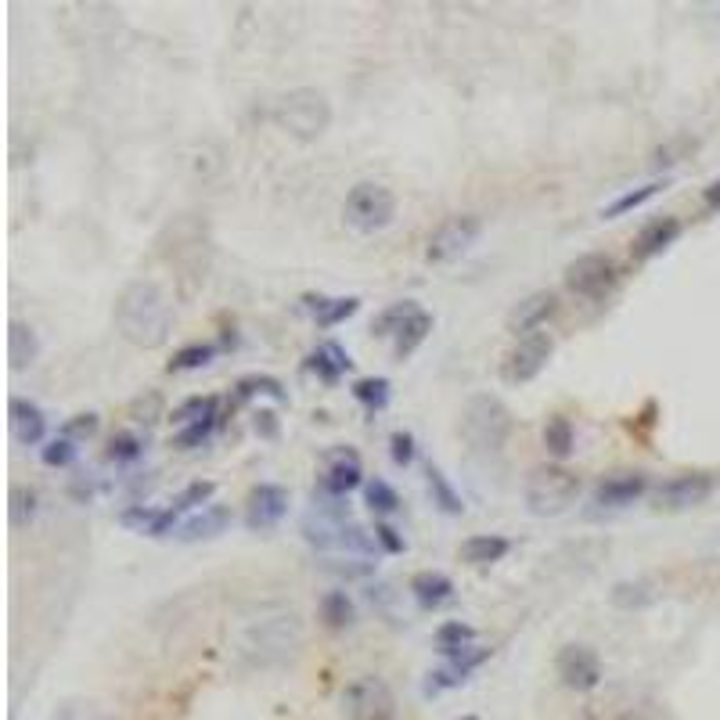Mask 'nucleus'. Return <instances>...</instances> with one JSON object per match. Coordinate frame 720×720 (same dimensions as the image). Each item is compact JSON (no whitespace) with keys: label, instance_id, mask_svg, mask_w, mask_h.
I'll return each instance as SVG.
<instances>
[{"label":"nucleus","instance_id":"obj_1","mask_svg":"<svg viewBox=\"0 0 720 720\" xmlns=\"http://www.w3.org/2000/svg\"><path fill=\"white\" fill-rule=\"evenodd\" d=\"M170 299L162 296V288L152 281H134L123 288L116 303V328L126 342H134L141 350H155L170 339Z\"/></svg>","mask_w":720,"mask_h":720},{"label":"nucleus","instance_id":"obj_2","mask_svg":"<svg viewBox=\"0 0 720 720\" xmlns=\"http://www.w3.org/2000/svg\"><path fill=\"white\" fill-rule=\"evenodd\" d=\"M512 425V411L494 393H476L461 411V436L468 447L483 454H497L512 436Z\"/></svg>","mask_w":720,"mask_h":720},{"label":"nucleus","instance_id":"obj_3","mask_svg":"<svg viewBox=\"0 0 720 720\" xmlns=\"http://www.w3.org/2000/svg\"><path fill=\"white\" fill-rule=\"evenodd\" d=\"M274 123H278L285 134L296 137V141L310 144L332 126V105H328V98L314 87L288 90L285 98L274 105Z\"/></svg>","mask_w":720,"mask_h":720},{"label":"nucleus","instance_id":"obj_4","mask_svg":"<svg viewBox=\"0 0 720 720\" xmlns=\"http://www.w3.org/2000/svg\"><path fill=\"white\" fill-rule=\"evenodd\" d=\"M580 497V479L562 465H540L526 479V504L533 515H562Z\"/></svg>","mask_w":720,"mask_h":720},{"label":"nucleus","instance_id":"obj_5","mask_svg":"<svg viewBox=\"0 0 720 720\" xmlns=\"http://www.w3.org/2000/svg\"><path fill=\"white\" fill-rule=\"evenodd\" d=\"M342 216L346 224L357 234H375L382 227L393 224L396 216V195L386 184H375V180H364L357 188H350L346 202H342Z\"/></svg>","mask_w":720,"mask_h":720},{"label":"nucleus","instance_id":"obj_6","mask_svg":"<svg viewBox=\"0 0 720 720\" xmlns=\"http://www.w3.org/2000/svg\"><path fill=\"white\" fill-rule=\"evenodd\" d=\"M620 285V267L612 256L605 252H587V256H576L566 267V288L573 296L591 299V303H602L605 296H612Z\"/></svg>","mask_w":720,"mask_h":720},{"label":"nucleus","instance_id":"obj_7","mask_svg":"<svg viewBox=\"0 0 720 720\" xmlns=\"http://www.w3.org/2000/svg\"><path fill=\"white\" fill-rule=\"evenodd\" d=\"M479 234H483V220H479V216H472V213L450 216V220H443V224L429 234V242H425V260L429 263L458 260V256H465V252L476 245Z\"/></svg>","mask_w":720,"mask_h":720},{"label":"nucleus","instance_id":"obj_8","mask_svg":"<svg viewBox=\"0 0 720 720\" xmlns=\"http://www.w3.org/2000/svg\"><path fill=\"white\" fill-rule=\"evenodd\" d=\"M551 353H555V342H551L548 332H533L526 339H519L512 350L504 353V364H501V378L508 386H526L540 371L548 368Z\"/></svg>","mask_w":720,"mask_h":720},{"label":"nucleus","instance_id":"obj_9","mask_svg":"<svg viewBox=\"0 0 720 720\" xmlns=\"http://www.w3.org/2000/svg\"><path fill=\"white\" fill-rule=\"evenodd\" d=\"M342 710L350 720H393L396 699L382 677H357L342 692Z\"/></svg>","mask_w":720,"mask_h":720},{"label":"nucleus","instance_id":"obj_10","mask_svg":"<svg viewBox=\"0 0 720 720\" xmlns=\"http://www.w3.org/2000/svg\"><path fill=\"white\" fill-rule=\"evenodd\" d=\"M710 494H713L710 472H681V476L656 486L652 504H656V512H688V508H699L702 501H710Z\"/></svg>","mask_w":720,"mask_h":720},{"label":"nucleus","instance_id":"obj_11","mask_svg":"<svg viewBox=\"0 0 720 720\" xmlns=\"http://www.w3.org/2000/svg\"><path fill=\"white\" fill-rule=\"evenodd\" d=\"M558 677L573 692H594L602 684V659L587 645H566L555 659Z\"/></svg>","mask_w":720,"mask_h":720},{"label":"nucleus","instance_id":"obj_12","mask_svg":"<svg viewBox=\"0 0 720 720\" xmlns=\"http://www.w3.org/2000/svg\"><path fill=\"white\" fill-rule=\"evenodd\" d=\"M288 512V490L278 483H260L252 486L245 497V526L249 530H270L278 526Z\"/></svg>","mask_w":720,"mask_h":720},{"label":"nucleus","instance_id":"obj_13","mask_svg":"<svg viewBox=\"0 0 720 720\" xmlns=\"http://www.w3.org/2000/svg\"><path fill=\"white\" fill-rule=\"evenodd\" d=\"M558 310V296L555 292H548V288H540V292H530L526 299H519V303L508 310V317H504V328L512 335H519V339H526V335H533L540 328V324H548V317Z\"/></svg>","mask_w":720,"mask_h":720},{"label":"nucleus","instance_id":"obj_14","mask_svg":"<svg viewBox=\"0 0 720 720\" xmlns=\"http://www.w3.org/2000/svg\"><path fill=\"white\" fill-rule=\"evenodd\" d=\"M490 656H494V648H483V645L461 648L458 656L447 659V666H443V670L429 674V681H425V695H440V692H447V688H458V684H465L468 677L476 674L479 666H483Z\"/></svg>","mask_w":720,"mask_h":720},{"label":"nucleus","instance_id":"obj_15","mask_svg":"<svg viewBox=\"0 0 720 720\" xmlns=\"http://www.w3.org/2000/svg\"><path fill=\"white\" fill-rule=\"evenodd\" d=\"M364 483V472H360V454L350 447H339L332 450V458H328V468H324L321 476V494L324 497H346L350 490Z\"/></svg>","mask_w":720,"mask_h":720},{"label":"nucleus","instance_id":"obj_16","mask_svg":"<svg viewBox=\"0 0 720 720\" xmlns=\"http://www.w3.org/2000/svg\"><path fill=\"white\" fill-rule=\"evenodd\" d=\"M677 234H681V220L677 216H656L652 224H645L638 231V238L630 245V256H634V263H648L652 256L670 249L677 242Z\"/></svg>","mask_w":720,"mask_h":720},{"label":"nucleus","instance_id":"obj_17","mask_svg":"<svg viewBox=\"0 0 720 720\" xmlns=\"http://www.w3.org/2000/svg\"><path fill=\"white\" fill-rule=\"evenodd\" d=\"M648 490V476L641 472H616V476H605L602 483L594 486V504L598 508H623V504H634L638 497H645Z\"/></svg>","mask_w":720,"mask_h":720},{"label":"nucleus","instance_id":"obj_18","mask_svg":"<svg viewBox=\"0 0 720 720\" xmlns=\"http://www.w3.org/2000/svg\"><path fill=\"white\" fill-rule=\"evenodd\" d=\"M231 522H234V515H231V508H227V504H206V508H202L198 515H191V519L180 522L173 537L184 540V544H195V540L220 537V533H224Z\"/></svg>","mask_w":720,"mask_h":720},{"label":"nucleus","instance_id":"obj_19","mask_svg":"<svg viewBox=\"0 0 720 720\" xmlns=\"http://www.w3.org/2000/svg\"><path fill=\"white\" fill-rule=\"evenodd\" d=\"M8 422H11V436H15L18 443H26V447H36V443L47 436L44 411H40L33 400H22V396H15L8 404Z\"/></svg>","mask_w":720,"mask_h":720},{"label":"nucleus","instance_id":"obj_20","mask_svg":"<svg viewBox=\"0 0 720 720\" xmlns=\"http://www.w3.org/2000/svg\"><path fill=\"white\" fill-rule=\"evenodd\" d=\"M306 368L314 371L324 386H335V382L342 378V371L353 368V360H350V353L342 350L339 342H321V346L306 357Z\"/></svg>","mask_w":720,"mask_h":720},{"label":"nucleus","instance_id":"obj_21","mask_svg":"<svg viewBox=\"0 0 720 720\" xmlns=\"http://www.w3.org/2000/svg\"><path fill=\"white\" fill-rule=\"evenodd\" d=\"M411 594L414 602L422 609H440L443 602L454 598V584H450L447 573H436V569H422V573L411 576Z\"/></svg>","mask_w":720,"mask_h":720},{"label":"nucleus","instance_id":"obj_22","mask_svg":"<svg viewBox=\"0 0 720 720\" xmlns=\"http://www.w3.org/2000/svg\"><path fill=\"white\" fill-rule=\"evenodd\" d=\"M512 551V540L497 537V533H479V537H468L461 544V558L468 566H490V562H501L504 555Z\"/></svg>","mask_w":720,"mask_h":720},{"label":"nucleus","instance_id":"obj_23","mask_svg":"<svg viewBox=\"0 0 720 720\" xmlns=\"http://www.w3.org/2000/svg\"><path fill=\"white\" fill-rule=\"evenodd\" d=\"M36 357H40V339H36V332L29 328V324L11 321V328H8V360H11V368H15V371L33 368Z\"/></svg>","mask_w":720,"mask_h":720},{"label":"nucleus","instance_id":"obj_24","mask_svg":"<svg viewBox=\"0 0 720 720\" xmlns=\"http://www.w3.org/2000/svg\"><path fill=\"white\" fill-rule=\"evenodd\" d=\"M252 396H270V400H278V404H288V393L274 375H245L234 382V393H231V407H242L249 404Z\"/></svg>","mask_w":720,"mask_h":720},{"label":"nucleus","instance_id":"obj_25","mask_svg":"<svg viewBox=\"0 0 720 720\" xmlns=\"http://www.w3.org/2000/svg\"><path fill=\"white\" fill-rule=\"evenodd\" d=\"M432 314H425V310H418V314L411 317V321L400 328V332L393 335V353H396V360H407L411 357L418 346H422L425 339H429V332H432Z\"/></svg>","mask_w":720,"mask_h":720},{"label":"nucleus","instance_id":"obj_26","mask_svg":"<svg viewBox=\"0 0 720 720\" xmlns=\"http://www.w3.org/2000/svg\"><path fill=\"white\" fill-rule=\"evenodd\" d=\"M321 620H324V627L346 630V627H353V620H357V605H353V598L346 591H328L321 598Z\"/></svg>","mask_w":720,"mask_h":720},{"label":"nucleus","instance_id":"obj_27","mask_svg":"<svg viewBox=\"0 0 720 720\" xmlns=\"http://www.w3.org/2000/svg\"><path fill=\"white\" fill-rule=\"evenodd\" d=\"M468 645H476V630L468 627V623L447 620L436 627V652H440L443 659H454L461 648H468Z\"/></svg>","mask_w":720,"mask_h":720},{"label":"nucleus","instance_id":"obj_28","mask_svg":"<svg viewBox=\"0 0 720 720\" xmlns=\"http://www.w3.org/2000/svg\"><path fill=\"white\" fill-rule=\"evenodd\" d=\"M418 310H422V306L414 303V299H400V303H389L386 310H382V314H378L375 321H371V335H375V339L396 335L407 321H411L414 314H418Z\"/></svg>","mask_w":720,"mask_h":720},{"label":"nucleus","instance_id":"obj_29","mask_svg":"<svg viewBox=\"0 0 720 720\" xmlns=\"http://www.w3.org/2000/svg\"><path fill=\"white\" fill-rule=\"evenodd\" d=\"M663 188H666V180H648V184H641V188L623 191L616 202H609V206L602 209V220H616V216H623V213H634V209L645 206L648 198H656Z\"/></svg>","mask_w":720,"mask_h":720},{"label":"nucleus","instance_id":"obj_30","mask_svg":"<svg viewBox=\"0 0 720 720\" xmlns=\"http://www.w3.org/2000/svg\"><path fill=\"white\" fill-rule=\"evenodd\" d=\"M425 476H429L432 504H436V508H440L443 515H461V512H465V501H461V494L454 490V486H450V479L443 476L440 468L429 465V472H425Z\"/></svg>","mask_w":720,"mask_h":720},{"label":"nucleus","instance_id":"obj_31","mask_svg":"<svg viewBox=\"0 0 720 720\" xmlns=\"http://www.w3.org/2000/svg\"><path fill=\"white\" fill-rule=\"evenodd\" d=\"M389 393H393V382L386 375H368L353 382V400L364 404L368 411H382L389 404Z\"/></svg>","mask_w":720,"mask_h":720},{"label":"nucleus","instance_id":"obj_32","mask_svg":"<svg viewBox=\"0 0 720 720\" xmlns=\"http://www.w3.org/2000/svg\"><path fill=\"white\" fill-rule=\"evenodd\" d=\"M216 407H220V400H216L213 393L209 396H188L180 407H173L170 422L173 425H195V422H206V418H216Z\"/></svg>","mask_w":720,"mask_h":720},{"label":"nucleus","instance_id":"obj_33","mask_svg":"<svg viewBox=\"0 0 720 720\" xmlns=\"http://www.w3.org/2000/svg\"><path fill=\"white\" fill-rule=\"evenodd\" d=\"M544 447L555 454V458H569L576 450V436H573V425H569V418H562V414H551L548 425H544Z\"/></svg>","mask_w":720,"mask_h":720},{"label":"nucleus","instance_id":"obj_34","mask_svg":"<svg viewBox=\"0 0 720 720\" xmlns=\"http://www.w3.org/2000/svg\"><path fill=\"white\" fill-rule=\"evenodd\" d=\"M216 357V346L213 342H191V346H180L177 353H173V360L166 364V371H195V368H206L209 360Z\"/></svg>","mask_w":720,"mask_h":720},{"label":"nucleus","instance_id":"obj_35","mask_svg":"<svg viewBox=\"0 0 720 720\" xmlns=\"http://www.w3.org/2000/svg\"><path fill=\"white\" fill-rule=\"evenodd\" d=\"M364 501L375 515H393L400 508V494H396L393 486L386 479H368L364 483Z\"/></svg>","mask_w":720,"mask_h":720},{"label":"nucleus","instance_id":"obj_36","mask_svg":"<svg viewBox=\"0 0 720 720\" xmlns=\"http://www.w3.org/2000/svg\"><path fill=\"white\" fill-rule=\"evenodd\" d=\"M609 598L616 609H641V605L652 602V587L645 580H623V584L612 587Z\"/></svg>","mask_w":720,"mask_h":720},{"label":"nucleus","instance_id":"obj_37","mask_svg":"<svg viewBox=\"0 0 720 720\" xmlns=\"http://www.w3.org/2000/svg\"><path fill=\"white\" fill-rule=\"evenodd\" d=\"M141 454H144V440L134 436V432H116L105 447V458L116 461V465H130V461H137Z\"/></svg>","mask_w":720,"mask_h":720},{"label":"nucleus","instance_id":"obj_38","mask_svg":"<svg viewBox=\"0 0 720 720\" xmlns=\"http://www.w3.org/2000/svg\"><path fill=\"white\" fill-rule=\"evenodd\" d=\"M36 501H40V497H36L33 486H15V490H11V526H15V530H22V526L33 522Z\"/></svg>","mask_w":720,"mask_h":720},{"label":"nucleus","instance_id":"obj_39","mask_svg":"<svg viewBox=\"0 0 720 720\" xmlns=\"http://www.w3.org/2000/svg\"><path fill=\"white\" fill-rule=\"evenodd\" d=\"M360 310V299L357 296H339V299H328V306H324L321 314L314 317L321 328H335V324H342L346 317H353Z\"/></svg>","mask_w":720,"mask_h":720},{"label":"nucleus","instance_id":"obj_40","mask_svg":"<svg viewBox=\"0 0 720 720\" xmlns=\"http://www.w3.org/2000/svg\"><path fill=\"white\" fill-rule=\"evenodd\" d=\"M216 494V486L209 483V479H202V483H191V486H184L177 497H173V512H191V508H198V504H209V497Z\"/></svg>","mask_w":720,"mask_h":720},{"label":"nucleus","instance_id":"obj_41","mask_svg":"<svg viewBox=\"0 0 720 720\" xmlns=\"http://www.w3.org/2000/svg\"><path fill=\"white\" fill-rule=\"evenodd\" d=\"M155 519H159V508H152V504H130V508L119 512V526L144 533V537H148V530L155 526Z\"/></svg>","mask_w":720,"mask_h":720},{"label":"nucleus","instance_id":"obj_42","mask_svg":"<svg viewBox=\"0 0 720 720\" xmlns=\"http://www.w3.org/2000/svg\"><path fill=\"white\" fill-rule=\"evenodd\" d=\"M220 425V414L216 418H206V422H195V425H184V429L173 436V447L180 450H191V447H202V443L213 436V429Z\"/></svg>","mask_w":720,"mask_h":720},{"label":"nucleus","instance_id":"obj_43","mask_svg":"<svg viewBox=\"0 0 720 720\" xmlns=\"http://www.w3.org/2000/svg\"><path fill=\"white\" fill-rule=\"evenodd\" d=\"M76 454H80V447L72 440H65V436H54L51 443H47L44 450H40V461H44L47 468H65L76 461Z\"/></svg>","mask_w":720,"mask_h":720},{"label":"nucleus","instance_id":"obj_44","mask_svg":"<svg viewBox=\"0 0 720 720\" xmlns=\"http://www.w3.org/2000/svg\"><path fill=\"white\" fill-rule=\"evenodd\" d=\"M130 418H134L137 425H155L162 418V396L159 393L137 396L134 404H130Z\"/></svg>","mask_w":720,"mask_h":720},{"label":"nucleus","instance_id":"obj_45","mask_svg":"<svg viewBox=\"0 0 720 720\" xmlns=\"http://www.w3.org/2000/svg\"><path fill=\"white\" fill-rule=\"evenodd\" d=\"M98 425H101V418L98 414H72L69 422L62 425V432H58V436H65V440H87V436H94V432H98Z\"/></svg>","mask_w":720,"mask_h":720},{"label":"nucleus","instance_id":"obj_46","mask_svg":"<svg viewBox=\"0 0 720 720\" xmlns=\"http://www.w3.org/2000/svg\"><path fill=\"white\" fill-rule=\"evenodd\" d=\"M389 454H393L396 465H411L414 461V436L407 429H396L389 436Z\"/></svg>","mask_w":720,"mask_h":720},{"label":"nucleus","instance_id":"obj_47","mask_svg":"<svg viewBox=\"0 0 720 720\" xmlns=\"http://www.w3.org/2000/svg\"><path fill=\"white\" fill-rule=\"evenodd\" d=\"M375 537H378V548L386 551V555H400V551L407 548L404 544V537L389 526V522H375Z\"/></svg>","mask_w":720,"mask_h":720},{"label":"nucleus","instance_id":"obj_48","mask_svg":"<svg viewBox=\"0 0 720 720\" xmlns=\"http://www.w3.org/2000/svg\"><path fill=\"white\" fill-rule=\"evenodd\" d=\"M256 432L260 436H267V440H274L278 436V418H274V411H256Z\"/></svg>","mask_w":720,"mask_h":720},{"label":"nucleus","instance_id":"obj_49","mask_svg":"<svg viewBox=\"0 0 720 720\" xmlns=\"http://www.w3.org/2000/svg\"><path fill=\"white\" fill-rule=\"evenodd\" d=\"M702 206H706V209H720V180H713L710 188L702 191Z\"/></svg>","mask_w":720,"mask_h":720},{"label":"nucleus","instance_id":"obj_50","mask_svg":"<svg viewBox=\"0 0 720 720\" xmlns=\"http://www.w3.org/2000/svg\"><path fill=\"white\" fill-rule=\"evenodd\" d=\"M461 720H479V717H461Z\"/></svg>","mask_w":720,"mask_h":720}]
</instances>
